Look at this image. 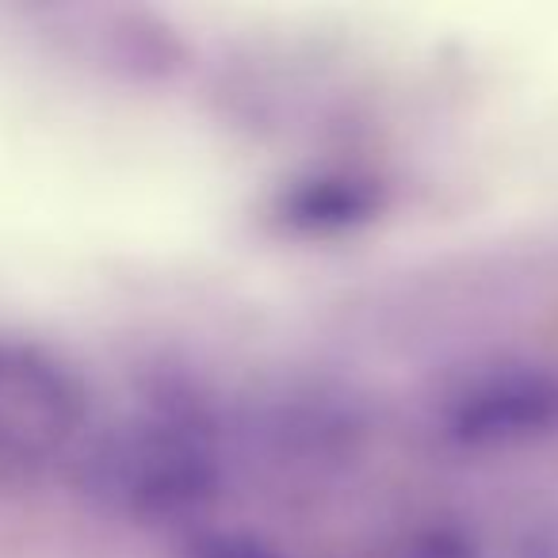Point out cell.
<instances>
[{
	"label": "cell",
	"instance_id": "2",
	"mask_svg": "<svg viewBox=\"0 0 558 558\" xmlns=\"http://www.w3.org/2000/svg\"><path fill=\"white\" fill-rule=\"evenodd\" d=\"M291 210H295V222L303 226H318V230H329V226H349L356 218H367L372 210V192L364 184H352V180H322V184H311L291 199Z\"/></svg>",
	"mask_w": 558,
	"mask_h": 558
},
{
	"label": "cell",
	"instance_id": "3",
	"mask_svg": "<svg viewBox=\"0 0 558 558\" xmlns=\"http://www.w3.org/2000/svg\"><path fill=\"white\" fill-rule=\"evenodd\" d=\"M402 558H478V550L466 535L451 532V527H433V532L417 535L402 550Z\"/></svg>",
	"mask_w": 558,
	"mask_h": 558
},
{
	"label": "cell",
	"instance_id": "1",
	"mask_svg": "<svg viewBox=\"0 0 558 558\" xmlns=\"http://www.w3.org/2000/svg\"><path fill=\"white\" fill-rule=\"evenodd\" d=\"M448 425L466 444H517L558 425V379L547 372H497L451 402Z\"/></svg>",
	"mask_w": 558,
	"mask_h": 558
},
{
	"label": "cell",
	"instance_id": "4",
	"mask_svg": "<svg viewBox=\"0 0 558 558\" xmlns=\"http://www.w3.org/2000/svg\"><path fill=\"white\" fill-rule=\"evenodd\" d=\"M192 558H276V550L253 535H210L195 547Z\"/></svg>",
	"mask_w": 558,
	"mask_h": 558
},
{
	"label": "cell",
	"instance_id": "5",
	"mask_svg": "<svg viewBox=\"0 0 558 558\" xmlns=\"http://www.w3.org/2000/svg\"><path fill=\"white\" fill-rule=\"evenodd\" d=\"M524 558H558V524L539 527V532L527 539Z\"/></svg>",
	"mask_w": 558,
	"mask_h": 558
}]
</instances>
